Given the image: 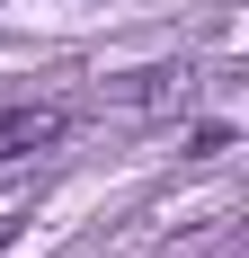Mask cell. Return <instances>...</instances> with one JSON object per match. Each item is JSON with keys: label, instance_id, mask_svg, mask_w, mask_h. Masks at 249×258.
Instances as JSON below:
<instances>
[{"label": "cell", "instance_id": "7a4b0ae2", "mask_svg": "<svg viewBox=\"0 0 249 258\" xmlns=\"http://www.w3.org/2000/svg\"><path fill=\"white\" fill-rule=\"evenodd\" d=\"M178 89H187L178 62H143V72H116V80H107V107H169Z\"/></svg>", "mask_w": 249, "mask_h": 258}, {"label": "cell", "instance_id": "3957f363", "mask_svg": "<svg viewBox=\"0 0 249 258\" xmlns=\"http://www.w3.org/2000/svg\"><path fill=\"white\" fill-rule=\"evenodd\" d=\"M9 240H18V214H0V249H9Z\"/></svg>", "mask_w": 249, "mask_h": 258}, {"label": "cell", "instance_id": "6da1fadb", "mask_svg": "<svg viewBox=\"0 0 249 258\" xmlns=\"http://www.w3.org/2000/svg\"><path fill=\"white\" fill-rule=\"evenodd\" d=\"M63 134H72L63 107H0V160H36V152H53Z\"/></svg>", "mask_w": 249, "mask_h": 258}]
</instances>
